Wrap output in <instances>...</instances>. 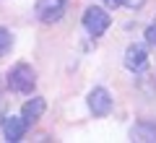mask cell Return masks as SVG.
<instances>
[{
    "label": "cell",
    "mask_w": 156,
    "mask_h": 143,
    "mask_svg": "<svg viewBox=\"0 0 156 143\" xmlns=\"http://www.w3.org/2000/svg\"><path fill=\"white\" fill-rule=\"evenodd\" d=\"M5 86L11 91H18V94H31L34 86H37V73H34L31 65L26 63H18L8 70V78H5Z\"/></svg>",
    "instance_id": "1"
},
{
    "label": "cell",
    "mask_w": 156,
    "mask_h": 143,
    "mask_svg": "<svg viewBox=\"0 0 156 143\" xmlns=\"http://www.w3.org/2000/svg\"><path fill=\"white\" fill-rule=\"evenodd\" d=\"M109 23H112V16L104 11V8H99V5H89V8H86V13H83V29L91 34V37H101V34L109 29Z\"/></svg>",
    "instance_id": "2"
},
{
    "label": "cell",
    "mask_w": 156,
    "mask_h": 143,
    "mask_svg": "<svg viewBox=\"0 0 156 143\" xmlns=\"http://www.w3.org/2000/svg\"><path fill=\"white\" fill-rule=\"evenodd\" d=\"M68 8V0H37L34 13L42 23H57Z\"/></svg>",
    "instance_id": "3"
},
{
    "label": "cell",
    "mask_w": 156,
    "mask_h": 143,
    "mask_svg": "<svg viewBox=\"0 0 156 143\" xmlns=\"http://www.w3.org/2000/svg\"><path fill=\"white\" fill-rule=\"evenodd\" d=\"M86 102H89V109H91V115H94V117H107L112 112V96H109V91H107L104 86L91 88Z\"/></svg>",
    "instance_id": "4"
},
{
    "label": "cell",
    "mask_w": 156,
    "mask_h": 143,
    "mask_svg": "<svg viewBox=\"0 0 156 143\" xmlns=\"http://www.w3.org/2000/svg\"><path fill=\"white\" fill-rule=\"evenodd\" d=\"M125 68L133 73L143 70L146 63H148V50H146V44H130L128 50H125V57H122Z\"/></svg>",
    "instance_id": "5"
},
{
    "label": "cell",
    "mask_w": 156,
    "mask_h": 143,
    "mask_svg": "<svg viewBox=\"0 0 156 143\" xmlns=\"http://www.w3.org/2000/svg\"><path fill=\"white\" fill-rule=\"evenodd\" d=\"M26 127H29V122L23 120L21 115H8L5 120H3V135H5V141L8 143H18L23 135H26Z\"/></svg>",
    "instance_id": "6"
},
{
    "label": "cell",
    "mask_w": 156,
    "mask_h": 143,
    "mask_svg": "<svg viewBox=\"0 0 156 143\" xmlns=\"http://www.w3.org/2000/svg\"><path fill=\"white\" fill-rule=\"evenodd\" d=\"M44 109H47V102L42 99V96H31L29 102H23V107H21V117L31 125V122H37L39 117L44 115Z\"/></svg>",
    "instance_id": "7"
},
{
    "label": "cell",
    "mask_w": 156,
    "mask_h": 143,
    "mask_svg": "<svg viewBox=\"0 0 156 143\" xmlns=\"http://www.w3.org/2000/svg\"><path fill=\"white\" fill-rule=\"evenodd\" d=\"M130 138H133V141H143V143H154L156 141V122L138 120L130 127Z\"/></svg>",
    "instance_id": "8"
},
{
    "label": "cell",
    "mask_w": 156,
    "mask_h": 143,
    "mask_svg": "<svg viewBox=\"0 0 156 143\" xmlns=\"http://www.w3.org/2000/svg\"><path fill=\"white\" fill-rule=\"evenodd\" d=\"M11 47H13V37H11V31H8L5 26H0V57L8 55V52H11Z\"/></svg>",
    "instance_id": "9"
},
{
    "label": "cell",
    "mask_w": 156,
    "mask_h": 143,
    "mask_svg": "<svg viewBox=\"0 0 156 143\" xmlns=\"http://www.w3.org/2000/svg\"><path fill=\"white\" fill-rule=\"evenodd\" d=\"M146 42H148L151 47H156V18L146 26Z\"/></svg>",
    "instance_id": "10"
},
{
    "label": "cell",
    "mask_w": 156,
    "mask_h": 143,
    "mask_svg": "<svg viewBox=\"0 0 156 143\" xmlns=\"http://www.w3.org/2000/svg\"><path fill=\"white\" fill-rule=\"evenodd\" d=\"M104 3H107V8H122L128 0H104Z\"/></svg>",
    "instance_id": "11"
},
{
    "label": "cell",
    "mask_w": 156,
    "mask_h": 143,
    "mask_svg": "<svg viewBox=\"0 0 156 143\" xmlns=\"http://www.w3.org/2000/svg\"><path fill=\"white\" fill-rule=\"evenodd\" d=\"M143 3H146V0H128L125 5H128V8H140V5H143Z\"/></svg>",
    "instance_id": "12"
},
{
    "label": "cell",
    "mask_w": 156,
    "mask_h": 143,
    "mask_svg": "<svg viewBox=\"0 0 156 143\" xmlns=\"http://www.w3.org/2000/svg\"><path fill=\"white\" fill-rule=\"evenodd\" d=\"M0 91H3V81H0Z\"/></svg>",
    "instance_id": "13"
}]
</instances>
